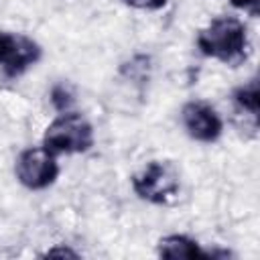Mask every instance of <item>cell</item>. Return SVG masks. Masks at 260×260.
Returning a JSON list of instances; mask_svg holds the SVG:
<instances>
[{
  "instance_id": "cell-1",
  "label": "cell",
  "mask_w": 260,
  "mask_h": 260,
  "mask_svg": "<svg viewBox=\"0 0 260 260\" xmlns=\"http://www.w3.org/2000/svg\"><path fill=\"white\" fill-rule=\"evenodd\" d=\"M197 49L201 55L223 65L236 67L246 61L250 51L246 24L236 16H217L197 32Z\"/></svg>"
},
{
  "instance_id": "cell-2",
  "label": "cell",
  "mask_w": 260,
  "mask_h": 260,
  "mask_svg": "<svg viewBox=\"0 0 260 260\" xmlns=\"http://www.w3.org/2000/svg\"><path fill=\"white\" fill-rule=\"evenodd\" d=\"M95 142L91 122L79 112H61L45 130L43 146L55 154H79L87 152Z\"/></svg>"
},
{
  "instance_id": "cell-3",
  "label": "cell",
  "mask_w": 260,
  "mask_h": 260,
  "mask_svg": "<svg viewBox=\"0 0 260 260\" xmlns=\"http://www.w3.org/2000/svg\"><path fill=\"white\" fill-rule=\"evenodd\" d=\"M130 185L138 199L152 205H165L173 201L181 191L179 173L169 160L146 162L140 171L132 175Z\"/></svg>"
},
{
  "instance_id": "cell-4",
  "label": "cell",
  "mask_w": 260,
  "mask_h": 260,
  "mask_svg": "<svg viewBox=\"0 0 260 260\" xmlns=\"http://www.w3.org/2000/svg\"><path fill=\"white\" fill-rule=\"evenodd\" d=\"M16 179L22 187L30 191H43L51 187L59 177V162L57 154L49 148L41 146H28L24 148L14 165Z\"/></svg>"
},
{
  "instance_id": "cell-5",
  "label": "cell",
  "mask_w": 260,
  "mask_h": 260,
  "mask_svg": "<svg viewBox=\"0 0 260 260\" xmlns=\"http://www.w3.org/2000/svg\"><path fill=\"white\" fill-rule=\"evenodd\" d=\"M41 55L43 49L35 39L22 32L0 30V69L4 71V75H22L28 67L39 63Z\"/></svg>"
},
{
  "instance_id": "cell-6",
  "label": "cell",
  "mask_w": 260,
  "mask_h": 260,
  "mask_svg": "<svg viewBox=\"0 0 260 260\" xmlns=\"http://www.w3.org/2000/svg\"><path fill=\"white\" fill-rule=\"evenodd\" d=\"M181 122L185 132L197 142H215L223 132V122L213 106L207 102H187L181 110Z\"/></svg>"
},
{
  "instance_id": "cell-7",
  "label": "cell",
  "mask_w": 260,
  "mask_h": 260,
  "mask_svg": "<svg viewBox=\"0 0 260 260\" xmlns=\"http://www.w3.org/2000/svg\"><path fill=\"white\" fill-rule=\"evenodd\" d=\"M158 256L162 258H209V254L201 250V246L185 234H171V236L160 238Z\"/></svg>"
},
{
  "instance_id": "cell-8",
  "label": "cell",
  "mask_w": 260,
  "mask_h": 260,
  "mask_svg": "<svg viewBox=\"0 0 260 260\" xmlns=\"http://www.w3.org/2000/svg\"><path fill=\"white\" fill-rule=\"evenodd\" d=\"M234 102L240 110H246L252 118H258V81L250 79L246 85L238 87L234 91Z\"/></svg>"
},
{
  "instance_id": "cell-9",
  "label": "cell",
  "mask_w": 260,
  "mask_h": 260,
  "mask_svg": "<svg viewBox=\"0 0 260 260\" xmlns=\"http://www.w3.org/2000/svg\"><path fill=\"white\" fill-rule=\"evenodd\" d=\"M122 2L138 10H160L167 6L169 0H122Z\"/></svg>"
},
{
  "instance_id": "cell-10",
  "label": "cell",
  "mask_w": 260,
  "mask_h": 260,
  "mask_svg": "<svg viewBox=\"0 0 260 260\" xmlns=\"http://www.w3.org/2000/svg\"><path fill=\"white\" fill-rule=\"evenodd\" d=\"M258 2L260 0H232V4L244 12H248L250 16H258Z\"/></svg>"
},
{
  "instance_id": "cell-11",
  "label": "cell",
  "mask_w": 260,
  "mask_h": 260,
  "mask_svg": "<svg viewBox=\"0 0 260 260\" xmlns=\"http://www.w3.org/2000/svg\"><path fill=\"white\" fill-rule=\"evenodd\" d=\"M47 256H73V258H75L77 254H75L73 250H69V248H65V250H63V248H59V250H57V248H53V250H49V252H47Z\"/></svg>"
}]
</instances>
